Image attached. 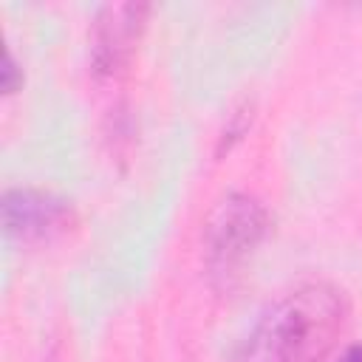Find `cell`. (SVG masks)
I'll list each match as a JSON object with an SVG mask.
<instances>
[{
	"label": "cell",
	"mask_w": 362,
	"mask_h": 362,
	"mask_svg": "<svg viewBox=\"0 0 362 362\" xmlns=\"http://www.w3.org/2000/svg\"><path fill=\"white\" fill-rule=\"evenodd\" d=\"M348 320L345 291L308 280L272 300L246 334L235 362H322Z\"/></svg>",
	"instance_id": "cell-1"
},
{
	"label": "cell",
	"mask_w": 362,
	"mask_h": 362,
	"mask_svg": "<svg viewBox=\"0 0 362 362\" xmlns=\"http://www.w3.org/2000/svg\"><path fill=\"white\" fill-rule=\"evenodd\" d=\"M269 232L266 206L249 192L223 195L204 221V263L215 280L235 277Z\"/></svg>",
	"instance_id": "cell-2"
},
{
	"label": "cell",
	"mask_w": 362,
	"mask_h": 362,
	"mask_svg": "<svg viewBox=\"0 0 362 362\" xmlns=\"http://www.w3.org/2000/svg\"><path fill=\"white\" fill-rule=\"evenodd\" d=\"M3 229L23 243L54 240L74 223V209L65 198L34 189V187H11L0 201Z\"/></svg>",
	"instance_id": "cell-3"
},
{
	"label": "cell",
	"mask_w": 362,
	"mask_h": 362,
	"mask_svg": "<svg viewBox=\"0 0 362 362\" xmlns=\"http://www.w3.org/2000/svg\"><path fill=\"white\" fill-rule=\"evenodd\" d=\"M147 3H105L90 23V65L96 76H116L141 37Z\"/></svg>",
	"instance_id": "cell-4"
},
{
	"label": "cell",
	"mask_w": 362,
	"mask_h": 362,
	"mask_svg": "<svg viewBox=\"0 0 362 362\" xmlns=\"http://www.w3.org/2000/svg\"><path fill=\"white\" fill-rule=\"evenodd\" d=\"M0 74H3V93H14V90L20 88V82H23V74H20V68H17V62H14V57H11L8 48H6V54H3V68H0Z\"/></svg>",
	"instance_id": "cell-5"
},
{
	"label": "cell",
	"mask_w": 362,
	"mask_h": 362,
	"mask_svg": "<svg viewBox=\"0 0 362 362\" xmlns=\"http://www.w3.org/2000/svg\"><path fill=\"white\" fill-rule=\"evenodd\" d=\"M337 362H362V345H348Z\"/></svg>",
	"instance_id": "cell-6"
}]
</instances>
